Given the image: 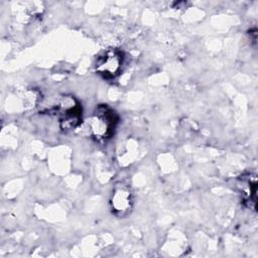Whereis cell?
<instances>
[{
	"label": "cell",
	"mask_w": 258,
	"mask_h": 258,
	"mask_svg": "<svg viewBox=\"0 0 258 258\" xmlns=\"http://www.w3.org/2000/svg\"><path fill=\"white\" fill-rule=\"evenodd\" d=\"M118 124V115L107 105H100L95 110L88 125L91 134L98 140L109 139Z\"/></svg>",
	"instance_id": "obj_1"
},
{
	"label": "cell",
	"mask_w": 258,
	"mask_h": 258,
	"mask_svg": "<svg viewBox=\"0 0 258 258\" xmlns=\"http://www.w3.org/2000/svg\"><path fill=\"white\" fill-rule=\"evenodd\" d=\"M62 130L76 129L82 121V106L72 96H62L53 108Z\"/></svg>",
	"instance_id": "obj_2"
},
{
	"label": "cell",
	"mask_w": 258,
	"mask_h": 258,
	"mask_svg": "<svg viewBox=\"0 0 258 258\" xmlns=\"http://www.w3.org/2000/svg\"><path fill=\"white\" fill-rule=\"evenodd\" d=\"M123 58V53L119 49L110 48L97 58L96 72L105 80H113L121 72Z\"/></svg>",
	"instance_id": "obj_3"
},
{
	"label": "cell",
	"mask_w": 258,
	"mask_h": 258,
	"mask_svg": "<svg viewBox=\"0 0 258 258\" xmlns=\"http://www.w3.org/2000/svg\"><path fill=\"white\" fill-rule=\"evenodd\" d=\"M111 205L116 215H126L132 206V195L130 189L123 184L117 185L113 190Z\"/></svg>",
	"instance_id": "obj_4"
},
{
	"label": "cell",
	"mask_w": 258,
	"mask_h": 258,
	"mask_svg": "<svg viewBox=\"0 0 258 258\" xmlns=\"http://www.w3.org/2000/svg\"><path fill=\"white\" fill-rule=\"evenodd\" d=\"M239 186L241 188V195L243 200L249 204V206L255 209L256 206V187H257V180L256 176L250 174L243 175L240 178Z\"/></svg>",
	"instance_id": "obj_5"
}]
</instances>
